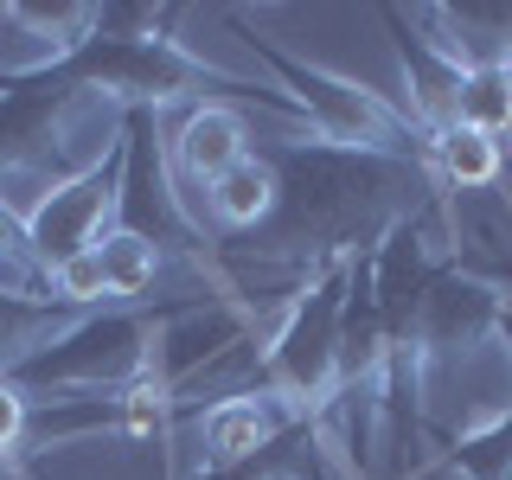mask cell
<instances>
[{
  "label": "cell",
  "mask_w": 512,
  "mask_h": 480,
  "mask_svg": "<svg viewBox=\"0 0 512 480\" xmlns=\"http://www.w3.org/2000/svg\"><path fill=\"white\" fill-rule=\"evenodd\" d=\"M276 167V212L237 244H218L212 263L224 269H282L288 282H308L333 263L372 256L397 224L442 205L429 167L391 154H359L333 141H256Z\"/></svg>",
  "instance_id": "obj_1"
},
{
  "label": "cell",
  "mask_w": 512,
  "mask_h": 480,
  "mask_svg": "<svg viewBox=\"0 0 512 480\" xmlns=\"http://www.w3.org/2000/svg\"><path fill=\"white\" fill-rule=\"evenodd\" d=\"M218 20L237 32V45H244V52L263 64L269 77H276V90L301 109V122L314 128V141L359 148V154H391V160H416V167H429V135H423V122L410 116V103H391V96L372 90V84H352V77L327 71V64H308V58L282 52V45L269 39L250 13H237V7H224Z\"/></svg>",
  "instance_id": "obj_2"
},
{
  "label": "cell",
  "mask_w": 512,
  "mask_h": 480,
  "mask_svg": "<svg viewBox=\"0 0 512 480\" xmlns=\"http://www.w3.org/2000/svg\"><path fill=\"white\" fill-rule=\"evenodd\" d=\"M186 301V295H180ZM180 301H135V308H90L77 327H64L45 352H32L20 372H7L32 404L45 397H96V391H128L154 372V340L173 320Z\"/></svg>",
  "instance_id": "obj_3"
},
{
  "label": "cell",
  "mask_w": 512,
  "mask_h": 480,
  "mask_svg": "<svg viewBox=\"0 0 512 480\" xmlns=\"http://www.w3.org/2000/svg\"><path fill=\"white\" fill-rule=\"evenodd\" d=\"M346 288L352 263H333L320 276L301 282V295L276 314L263 340V391H276L282 404L320 416L340 391V320H346Z\"/></svg>",
  "instance_id": "obj_4"
},
{
  "label": "cell",
  "mask_w": 512,
  "mask_h": 480,
  "mask_svg": "<svg viewBox=\"0 0 512 480\" xmlns=\"http://www.w3.org/2000/svg\"><path fill=\"white\" fill-rule=\"evenodd\" d=\"M116 231L148 237L160 256H186V263H212V237L192 224V212L173 192L167 167V135H160V109H128L122 128V205H116Z\"/></svg>",
  "instance_id": "obj_5"
},
{
  "label": "cell",
  "mask_w": 512,
  "mask_h": 480,
  "mask_svg": "<svg viewBox=\"0 0 512 480\" xmlns=\"http://www.w3.org/2000/svg\"><path fill=\"white\" fill-rule=\"evenodd\" d=\"M116 205H122V148L109 160H96L90 173L52 186L45 199H32L20 212L26 250L45 276H58L64 263H77L84 250L103 244V231H116Z\"/></svg>",
  "instance_id": "obj_6"
},
{
  "label": "cell",
  "mask_w": 512,
  "mask_h": 480,
  "mask_svg": "<svg viewBox=\"0 0 512 480\" xmlns=\"http://www.w3.org/2000/svg\"><path fill=\"white\" fill-rule=\"evenodd\" d=\"M244 154H250V116H244V109H231V103H192V109H180V122L167 128V167H173V192H180L186 212L199 205L192 186L224 180ZM192 224H199V218H192Z\"/></svg>",
  "instance_id": "obj_7"
},
{
  "label": "cell",
  "mask_w": 512,
  "mask_h": 480,
  "mask_svg": "<svg viewBox=\"0 0 512 480\" xmlns=\"http://www.w3.org/2000/svg\"><path fill=\"white\" fill-rule=\"evenodd\" d=\"M378 20L391 26V39H397V64H404V77H410V116L423 122V135H442V128H455L468 64L448 58L442 45L429 39L423 26H416V13H404V7H378Z\"/></svg>",
  "instance_id": "obj_8"
},
{
  "label": "cell",
  "mask_w": 512,
  "mask_h": 480,
  "mask_svg": "<svg viewBox=\"0 0 512 480\" xmlns=\"http://www.w3.org/2000/svg\"><path fill=\"white\" fill-rule=\"evenodd\" d=\"M199 199H205L199 205V224L212 231V244H237V237H250L256 224L276 212V167H269L263 148H250L231 173H224V180L205 186Z\"/></svg>",
  "instance_id": "obj_9"
},
{
  "label": "cell",
  "mask_w": 512,
  "mask_h": 480,
  "mask_svg": "<svg viewBox=\"0 0 512 480\" xmlns=\"http://www.w3.org/2000/svg\"><path fill=\"white\" fill-rule=\"evenodd\" d=\"M506 173V148L487 135H474V128H442V135H429V180H436L442 199H455V192H493Z\"/></svg>",
  "instance_id": "obj_10"
},
{
  "label": "cell",
  "mask_w": 512,
  "mask_h": 480,
  "mask_svg": "<svg viewBox=\"0 0 512 480\" xmlns=\"http://www.w3.org/2000/svg\"><path fill=\"white\" fill-rule=\"evenodd\" d=\"M84 308H64V301H20V295H0V378L20 372L32 352H45L64 327H77Z\"/></svg>",
  "instance_id": "obj_11"
},
{
  "label": "cell",
  "mask_w": 512,
  "mask_h": 480,
  "mask_svg": "<svg viewBox=\"0 0 512 480\" xmlns=\"http://www.w3.org/2000/svg\"><path fill=\"white\" fill-rule=\"evenodd\" d=\"M320 455H327V436H320V423H295L288 436L269 442L263 455L231 461V468L186 474V480H301V474H314V461H320Z\"/></svg>",
  "instance_id": "obj_12"
},
{
  "label": "cell",
  "mask_w": 512,
  "mask_h": 480,
  "mask_svg": "<svg viewBox=\"0 0 512 480\" xmlns=\"http://www.w3.org/2000/svg\"><path fill=\"white\" fill-rule=\"evenodd\" d=\"M442 461L461 480H512V391H506V404L493 410L480 429H468V436L448 442Z\"/></svg>",
  "instance_id": "obj_13"
},
{
  "label": "cell",
  "mask_w": 512,
  "mask_h": 480,
  "mask_svg": "<svg viewBox=\"0 0 512 480\" xmlns=\"http://www.w3.org/2000/svg\"><path fill=\"white\" fill-rule=\"evenodd\" d=\"M461 128L500 141L512 135V58H493V64H474L468 84H461V109H455Z\"/></svg>",
  "instance_id": "obj_14"
},
{
  "label": "cell",
  "mask_w": 512,
  "mask_h": 480,
  "mask_svg": "<svg viewBox=\"0 0 512 480\" xmlns=\"http://www.w3.org/2000/svg\"><path fill=\"white\" fill-rule=\"evenodd\" d=\"M26 429H32V397L13 378H0V468L26 455Z\"/></svg>",
  "instance_id": "obj_15"
},
{
  "label": "cell",
  "mask_w": 512,
  "mask_h": 480,
  "mask_svg": "<svg viewBox=\"0 0 512 480\" xmlns=\"http://www.w3.org/2000/svg\"><path fill=\"white\" fill-rule=\"evenodd\" d=\"M500 346H506V359H512V288H506V314H500Z\"/></svg>",
  "instance_id": "obj_16"
}]
</instances>
